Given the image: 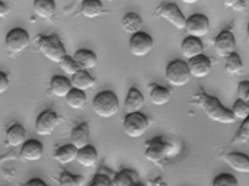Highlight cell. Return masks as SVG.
<instances>
[{"instance_id":"obj_14","label":"cell","mask_w":249,"mask_h":186,"mask_svg":"<svg viewBox=\"0 0 249 186\" xmlns=\"http://www.w3.org/2000/svg\"><path fill=\"white\" fill-rule=\"evenodd\" d=\"M43 143L37 139H30L21 146L19 157L27 162H36L43 158Z\"/></svg>"},{"instance_id":"obj_9","label":"cell","mask_w":249,"mask_h":186,"mask_svg":"<svg viewBox=\"0 0 249 186\" xmlns=\"http://www.w3.org/2000/svg\"><path fill=\"white\" fill-rule=\"evenodd\" d=\"M60 119V117L54 111L45 110L36 119L35 126L36 134L41 136H50L59 126Z\"/></svg>"},{"instance_id":"obj_38","label":"cell","mask_w":249,"mask_h":186,"mask_svg":"<svg viewBox=\"0 0 249 186\" xmlns=\"http://www.w3.org/2000/svg\"><path fill=\"white\" fill-rule=\"evenodd\" d=\"M224 4L226 6L237 12H243L247 8L245 1H225Z\"/></svg>"},{"instance_id":"obj_19","label":"cell","mask_w":249,"mask_h":186,"mask_svg":"<svg viewBox=\"0 0 249 186\" xmlns=\"http://www.w3.org/2000/svg\"><path fill=\"white\" fill-rule=\"evenodd\" d=\"M90 126L87 122H83L75 126L71 134V143L78 150L89 145Z\"/></svg>"},{"instance_id":"obj_41","label":"cell","mask_w":249,"mask_h":186,"mask_svg":"<svg viewBox=\"0 0 249 186\" xmlns=\"http://www.w3.org/2000/svg\"><path fill=\"white\" fill-rule=\"evenodd\" d=\"M11 12H12V9L9 5H6L3 2H0V18H5Z\"/></svg>"},{"instance_id":"obj_15","label":"cell","mask_w":249,"mask_h":186,"mask_svg":"<svg viewBox=\"0 0 249 186\" xmlns=\"http://www.w3.org/2000/svg\"><path fill=\"white\" fill-rule=\"evenodd\" d=\"M187 64L192 77L198 79L206 78L212 70L211 59L204 54L188 61Z\"/></svg>"},{"instance_id":"obj_31","label":"cell","mask_w":249,"mask_h":186,"mask_svg":"<svg viewBox=\"0 0 249 186\" xmlns=\"http://www.w3.org/2000/svg\"><path fill=\"white\" fill-rule=\"evenodd\" d=\"M224 69L227 73L231 75H238L243 71V61L236 52L226 58Z\"/></svg>"},{"instance_id":"obj_2","label":"cell","mask_w":249,"mask_h":186,"mask_svg":"<svg viewBox=\"0 0 249 186\" xmlns=\"http://www.w3.org/2000/svg\"><path fill=\"white\" fill-rule=\"evenodd\" d=\"M178 152L177 145L164 136H156L145 142L144 156L154 164H160L165 159L175 156Z\"/></svg>"},{"instance_id":"obj_43","label":"cell","mask_w":249,"mask_h":186,"mask_svg":"<svg viewBox=\"0 0 249 186\" xmlns=\"http://www.w3.org/2000/svg\"><path fill=\"white\" fill-rule=\"evenodd\" d=\"M246 34H247L248 40H249V24H248L247 31H246Z\"/></svg>"},{"instance_id":"obj_33","label":"cell","mask_w":249,"mask_h":186,"mask_svg":"<svg viewBox=\"0 0 249 186\" xmlns=\"http://www.w3.org/2000/svg\"><path fill=\"white\" fill-rule=\"evenodd\" d=\"M137 174L131 169H124L115 174L113 179L116 186H132Z\"/></svg>"},{"instance_id":"obj_4","label":"cell","mask_w":249,"mask_h":186,"mask_svg":"<svg viewBox=\"0 0 249 186\" xmlns=\"http://www.w3.org/2000/svg\"><path fill=\"white\" fill-rule=\"evenodd\" d=\"M91 106L97 116L102 118H110L119 112V99L113 91H101L94 97Z\"/></svg>"},{"instance_id":"obj_22","label":"cell","mask_w":249,"mask_h":186,"mask_svg":"<svg viewBox=\"0 0 249 186\" xmlns=\"http://www.w3.org/2000/svg\"><path fill=\"white\" fill-rule=\"evenodd\" d=\"M73 58L83 70H91L95 68L98 63L96 53L88 49H80L74 53Z\"/></svg>"},{"instance_id":"obj_32","label":"cell","mask_w":249,"mask_h":186,"mask_svg":"<svg viewBox=\"0 0 249 186\" xmlns=\"http://www.w3.org/2000/svg\"><path fill=\"white\" fill-rule=\"evenodd\" d=\"M59 186H84L85 178L82 175L74 174L69 171H62L58 179Z\"/></svg>"},{"instance_id":"obj_18","label":"cell","mask_w":249,"mask_h":186,"mask_svg":"<svg viewBox=\"0 0 249 186\" xmlns=\"http://www.w3.org/2000/svg\"><path fill=\"white\" fill-rule=\"evenodd\" d=\"M150 101L157 107H162L170 102L171 92L168 88L158 84H151L148 86Z\"/></svg>"},{"instance_id":"obj_1","label":"cell","mask_w":249,"mask_h":186,"mask_svg":"<svg viewBox=\"0 0 249 186\" xmlns=\"http://www.w3.org/2000/svg\"><path fill=\"white\" fill-rule=\"evenodd\" d=\"M191 103L199 107L213 122L224 125L233 124L236 122L231 110L224 107L218 98L207 94L202 88L192 96Z\"/></svg>"},{"instance_id":"obj_40","label":"cell","mask_w":249,"mask_h":186,"mask_svg":"<svg viewBox=\"0 0 249 186\" xmlns=\"http://www.w3.org/2000/svg\"><path fill=\"white\" fill-rule=\"evenodd\" d=\"M18 186H49L42 179L33 178L24 183H19Z\"/></svg>"},{"instance_id":"obj_7","label":"cell","mask_w":249,"mask_h":186,"mask_svg":"<svg viewBox=\"0 0 249 186\" xmlns=\"http://www.w3.org/2000/svg\"><path fill=\"white\" fill-rule=\"evenodd\" d=\"M155 15L166 20L176 30H185L186 18L176 4L173 2H163L160 4L156 8Z\"/></svg>"},{"instance_id":"obj_28","label":"cell","mask_w":249,"mask_h":186,"mask_svg":"<svg viewBox=\"0 0 249 186\" xmlns=\"http://www.w3.org/2000/svg\"><path fill=\"white\" fill-rule=\"evenodd\" d=\"M81 13L86 18L93 19L104 14V8L99 0H84L81 4Z\"/></svg>"},{"instance_id":"obj_44","label":"cell","mask_w":249,"mask_h":186,"mask_svg":"<svg viewBox=\"0 0 249 186\" xmlns=\"http://www.w3.org/2000/svg\"><path fill=\"white\" fill-rule=\"evenodd\" d=\"M246 102L248 103V104H249V97H248L247 100H246Z\"/></svg>"},{"instance_id":"obj_16","label":"cell","mask_w":249,"mask_h":186,"mask_svg":"<svg viewBox=\"0 0 249 186\" xmlns=\"http://www.w3.org/2000/svg\"><path fill=\"white\" fill-rule=\"evenodd\" d=\"M145 104V97L141 91L132 87L128 91L124 104V110L126 115L141 113Z\"/></svg>"},{"instance_id":"obj_34","label":"cell","mask_w":249,"mask_h":186,"mask_svg":"<svg viewBox=\"0 0 249 186\" xmlns=\"http://www.w3.org/2000/svg\"><path fill=\"white\" fill-rule=\"evenodd\" d=\"M59 68L62 69V72H65L66 75H71V77L76 75L80 71L83 70L80 65L77 63L76 61L73 57L67 55L59 64Z\"/></svg>"},{"instance_id":"obj_13","label":"cell","mask_w":249,"mask_h":186,"mask_svg":"<svg viewBox=\"0 0 249 186\" xmlns=\"http://www.w3.org/2000/svg\"><path fill=\"white\" fill-rule=\"evenodd\" d=\"M220 158L235 172L249 174V156L246 154L239 152H226L221 154Z\"/></svg>"},{"instance_id":"obj_35","label":"cell","mask_w":249,"mask_h":186,"mask_svg":"<svg viewBox=\"0 0 249 186\" xmlns=\"http://www.w3.org/2000/svg\"><path fill=\"white\" fill-rule=\"evenodd\" d=\"M231 111L236 120L243 121L249 116V104L246 101L237 99L234 101Z\"/></svg>"},{"instance_id":"obj_39","label":"cell","mask_w":249,"mask_h":186,"mask_svg":"<svg viewBox=\"0 0 249 186\" xmlns=\"http://www.w3.org/2000/svg\"><path fill=\"white\" fill-rule=\"evenodd\" d=\"M9 86V77L4 72H0V94H2L6 92Z\"/></svg>"},{"instance_id":"obj_6","label":"cell","mask_w":249,"mask_h":186,"mask_svg":"<svg viewBox=\"0 0 249 186\" xmlns=\"http://www.w3.org/2000/svg\"><path fill=\"white\" fill-rule=\"evenodd\" d=\"M149 127V118L142 113L126 115L123 122L125 134L132 139H138L143 136Z\"/></svg>"},{"instance_id":"obj_5","label":"cell","mask_w":249,"mask_h":186,"mask_svg":"<svg viewBox=\"0 0 249 186\" xmlns=\"http://www.w3.org/2000/svg\"><path fill=\"white\" fill-rule=\"evenodd\" d=\"M165 78L170 85L176 88L187 85L192 78L188 64L182 60L172 61L166 67Z\"/></svg>"},{"instance_id":"obj_12","label":"cell","mask_w":249,"mask_h":186,"mask_svg":"<svg viewBox=\"0 0 249 186\" xmlns=\"http://www.w3.org/2000/svg\"><path fill=\"white\" fill-rule=\"evenodd\" d=\"M214 49L218 56L225 59L235 53L236 40L233 33L230 30L221 32L214 40Z\"/></svg>"},{"instance_id":"obj_8","label":"cell","mask_w":249,"mask_h":186,"mask_svg":"<svg viewBox=\"0 0 249 186\" xmlns=\"http://www.w3.org/2000/svg\"><path fill=\"white\" fill-rule=\"evenodd\" d=\"M30 37L24 29L17 27L7 34L5 46L8 53L18 55L24 52L30 46Z\"/></svg>"},{"instance_id":"obj_27","label":"cell","mask_w":249,"mask_h":186,"mask_svg":"<svg viewBox=\"0 0 249 186\" xmlns=\"http://www.w3.org/2000/svg\"><path fill=\"white\" fill-rule=\"evenodd\" d=\"M56 8V2L53 0H36L33 3L35 14L43 19L52 18L54 15Z\"/></svg>"},{"instance_id":"obj_17","label":"cell","mask_w":249,"mask_h":186,"mask_svg":"<svg viewBox=\"0 0 249 186\" xmlns=\"http://www.w3.org/2000/svg\"><path fill=\"white\" fill-rule=\"evenodd\" d=\"M181 54L188 61L203 54L204 46L202 40L193 37H186L181 43Z\"/></svg>"},{"instance_id":"obj_26","label":"cell","mask_w":249,"mask_h":186,"mask_svg":"<svg viewBox=\"0 0 249 186\" xmlns=\"http://www.w3.org/2000/svg\"><path fill=\"white\" fill-rule=\"evenodd\" d=\"M71 84L74 89L85 91L91 89L96 85L95 78H93L88 71L81 70L71 77Z\"/></svg>"},{"instance_id":"obj_42","label":"cell","mask_w":249,"mask_h":186,"mask_svg":"<svg viewBox=\"0 0 249 186\" xmlns=\"http://www.w3.org/2000/svg\"><path fill=\"white\" fill-rule=\"evenodd\" d=\"M184 3L190 4V5H192V4L196 3V1H183Z\"/></svg>"},{"instance_id":"obj_10","label":"cell","mask_w":249,"mask_h":186,"mask_svg":"<svg viewBox=\"0 0 249 186\" xmlns=\"http://www.w3.org/2000/svg\"><path fill=\"white\" fill-rule=\"evenodd\" d=\"M154 45L153 37L143 32L132 35L129 39V51L135 57L142 58L148 56L153 50Z\"/></svg>"},{"instance_id":"obj_11","label":"cell","mask_w":249,"mask_h":186,"mask_svg":"<svg viewBox=\"0 0 249 186\" xmlns=\"http://www.w3.org/2000/svg\"><path fill=\"white\" fill-rule=\"evenodd\" d=\"M209 18L202 14H193L186 18L185 30L189 37L202 38L210 31Z\"/></svg>"},{"instance_id":"obj_29","label":"cell","mask_w":249,"mask_h":186,"mask_svg":"<svg viewBox=\"0 0 249 186\" xmlns=\"http://www.w3.org/2000/svg\"><path fill=\"white\" fill-rule=\"evenodd\" d=\"M68 107L72 110H81L87 103V95L84 91L72 88L68 97L65 98Z\"/></svg>"},{"instance_id":"obj_3","label":"cell","mask_w":249,"mask_h":186,"mask_svg":"<svg viewBox=\"0 0 249 186\" xmlns=\"http://www.w3.org/2000/svg\"><path fill=\"white\" fill-rule=\"evenodd\" d=\"M37 46L40 53L45 58L58 65L68 55L65 46L59 36L56 34L49 36H38Z\"/></svg>"},{"instance_id":"obj_25","label":"cell","mask_w":249,"mask_h":186,"mask_svg":"<svg viewBox=\"0 0 249 186\" xmlns=\"http://www.w3.org/2000/svg\"><path fill=\"white\" fill-rule=\"evenodd\" d=\"M98 160V152L95 147L91 145H88L81 149L78 150L77 162L85 167L90 168L94 167Z\"/></svg>"},{"instance_id":"obj_20","label":"cell","mask_w":249,"mask_h":186,"mask_svg":"<svg viewBox=\"0 0 249 186\" xmlns=\"http://www.w3.org/2000/svg\"><path fill=\"white\" fill-rule=\"evenodd\" d=\"M27 139V131L21 124H14L7 131L5 143L12 148L22 146Z\"/></svg>"},{"instance_id":"obj_36","label":"cell","mask_w":249,"mask_h":186,"mask_svg":"<svg viewBox=\"0 0 249 186\" xmlns=\"http://www.w3.org/2000/svg\"><path fill=\"white\" fill-rule=\"evenodd\" d=\"M211 186H239V183L233 174L224 172L214 177Z\"/></svg>"},{"instance_id":"obj_30","label":"cell","mask_w":249,"mask_h":186,"mask_svg":"<svg viewBox=\"0 0 249 186\" xmlns=\"http://www.w3.org/2000/svg\"><path fill=\"white\" fill-rule=\"evenodd\" d=\"M249 141V116L242 122L238 130L230 141V146L244 145Z\"/></svg>"},{"instance_id":"obj_37","label":"cell","mask_w":249,"mask_h":186,"mask_svg":"<svg viewBox=\"0 0 249 186\" xmlns=\"http://www.w3.org/2000/svg\"><path fill=\"white\" fill-rule=\"evenodd\" d=\"M237 98L246 101L249 96V81L239 83L237 89Z\"/></svg>"},{"instance_id":"obj_23","label":"cell","mask_w":249,"mask_h":186,"mask_svg":"<svg viewBox=\"0 0 249 186\" xmlns=\"http://www.w3.org/2000/svg\"><path fill=\"white\" fill-rule=\"evenodd\" d=\"M78 150L72 144L59 147L54 151L53 158L61 165H68L76 161Z\"/></svg>"},{"instance_id":"obj_21","label":"cell","mask_w":249,"mask_h":186,"mask_svg":"<svg viewBox=\"0 0 249 186\" xmlns=\"http://www.w3.org/2000/svg\"><path fill=\"white\" fill-rule=\"evenodd\" d=\"M50 88L55 97L65 99L73 88L69 78L62 75H56L51 81Z\"/></svg>"},{"instance_id":"obj_24","label":"cell","mask_w":249,"mask_h":186,"mask_svg":"<svg viewBox=\"0 0 249 186\" xmlns=\"http://www.w3.org/2000/svg\"><path fill=\"white\" fill-rule=\"evenodd\" d=\"M122 26L126 33L134 35L141 33L143 26V21L139 14L129 12L125 14L122 18Z\"/></svg>"}]
</instances>
